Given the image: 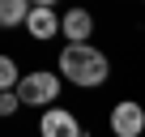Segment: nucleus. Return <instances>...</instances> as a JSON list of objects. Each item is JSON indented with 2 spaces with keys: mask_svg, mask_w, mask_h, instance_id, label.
<instances>
[{
  "mask_svg": "<svg viewBox=\"0 0 145 137\" xmlns=\"http://www.w3.org/2000/svg\"><path fill=\"white\" fill-rule=\"evenodd\" d=\"M60 77L72 82V86H81V90H90V86H103V82L111 77V64H107V56H103L98 47H90V43H68V47L60 51Z\"/></svg>",
  "mask_w": 145,
  "mask_h": 137,
  "instance_id": "obj_1",
  "label": "nucleus"
},
{
  "mask_svg": "<svg viewBox=\"0 0 145 137\" xmlns=\"http://www.w3.org/2000/svg\"><path fill=\"white\" fill-rule=\"evenodd\" d=\"M17 99H22V107H43V111H47V107L60 103V77L47 73V68H34V73L22 77Z\"/></svg>",
  "mask_w": 145,
  "mask_h": 137,
  "instance_id": "obj_2",
  "label": "nucleus"
},
{
  "mask_svg": "<svg viewBox=\"0 0 145 137\" xmlns=\"http://www.w3.org/2000/svg\"><path fill=\"white\" fill-rule=\"evenodd\" d=\"M111 133L115 137H141L145 133V107L132 99H120L111 107Z\"/></svg>",
  "mask_w": 145,
  "mask_h": 137,
  "instance_id": "obj_3",
  "label": "nucleus"
},
{
  "mask_svg": "<svg viewBox=\"0 0 145 137\" xmlns=\"http://www.w3.org/2000/svg\"><path fill=\"white\" fill-rule=\"evenodd\" d=\"M39 133L43 137H81V124H77V116L64 111V107H47L43 120H39Z\"/></svg>",
  "mask_w": 145,
  "mask_h": 137,
  "instance_id": "obj_4",
  "label": "nucleus"
},
{
  "mask_svg": "<svg viewBox=\"0 0 145 137\" xmlns=\"http://www.w3.org/2000/svg\"><path fill=\"white\" fill-rule=\"evenodd\" d=\"M60 34H64L68 43H90V34H94V17H90L86 9H68V13L60 17Z\"/></svg>",
  "mask_w": 145,
  "mask_h": 137,
  "instance_id": "obj_5",
  "label": "nucleus"
},
{
  "mask_svg": "<svg viewBox=\"0 0 145 137\" xmlns=\"http://www.w3.org/2000/svg\"><path fill=\"white\" fill-rule=\"evenodd\" d=\"M26 30H30V39H51V34L60 30V17H56V9H51V5H34V9H30V22H26Z\"/></svg>",
  "mask_w": 145,
  "mask_h": 137,
  "instance_id": "obj_6",
  "label": "nucleus"
},
{
  "mask_svg": "<svg viewBox=\"0 0 145 137\" xmlns=\"http://www.w3.org/2000/svg\"><path fill=\"white\" fill-rule=\"evenodd\" d=\"M30 9L34 5H26V0H0V30H13V26L30 22Z\"/></svg>",
  "mask_w": 145,
  "mask_h": 137,
  "instance_id": "obj_7",
  "label": "nucleus"
},
{
  "mask_svg": "<svg viewBox=\"0 0 145 137\" xmlns=\"http://www.w3.org/2000/svg\"><path fill=\"white\" fill-rule=\"evenodd\" d=\"M17 86H22V73H17L13 56H0V94H9V90H17Z\"/></svg>",
  "mask_w": 145,
  "mask_h": 137,
  "instance_id": "obj_8",
  "label": "nucleus"
},
{
  "mask_svg": "<svg viewBox=\"0 0 145 137\" xmlns=\"http://www.w3.org/2000/svg\"><path fill=\"white\" fill-rule=\"evenodd\" d=\"M22 107V99H17V90H9V94H0V120H5V116H13Z\"/></svg>",
  "mask_w": 145,
  "mask_h": 137,
  "instance_id": "obj_9",
  "label": "nucleus"
}]
</instances>
